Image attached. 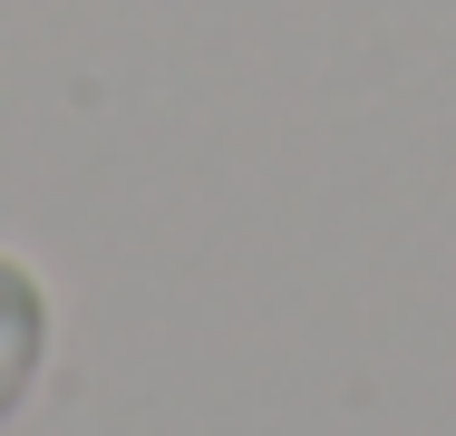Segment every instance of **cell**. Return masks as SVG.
<instances>
[{"mask_svg":"<svg viewBox=\"0 0 456 436\" xmlns=\"http://www.w3.org/2000/svg\"><path fill=\"white\" fill-rule=\"evenodd\" d=\"M29 368H39V291H29V271L0 262V417L20 408Z\"/></svg>","mask_w":456,"mask_h":436,"instance_id":"1","label":"cell"}]
</instances>
